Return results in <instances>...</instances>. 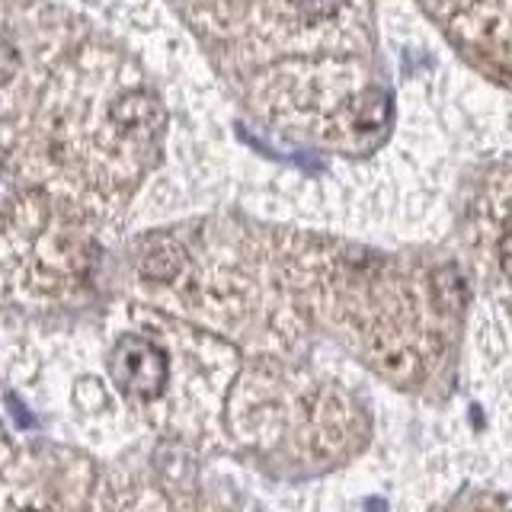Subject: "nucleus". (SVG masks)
I'll use <instances>...</instances> for the list:
<instances>
[{"mask_svg": "<svg viewBox=\"0 0 512 512\" xmlns=\"http://www.w3.org/2000/svg\"><path fill=\"white\" fill-rule=\"evenodd\" d=\"M170 375L167 352L144 336L128 333L109 352V378L112 384L135 400H154L164 394Z\"/></svg>", "mask_w": 512, "mask_h": 512, "instance_id": "1", "label": "nucleus"}, {"mask_svg": "<svg viewBox=\"0 0 512 512\" xmlns=\"http://www.w3.org/2000/svg\"><path fill=\"white\" fill-rule=\"evenodd\" d=\"M109 116L128 138H151L164 128V106H160L151 93H122L112 100Z\"/></svg>", "mask_w": 512, "mask_h": 512, "instance_id": "2", "label": "nucleus"}, {"mask_svg": "<svg viewBox=\"0 0 512 512\" xmlns=\"http://www.w3.org/2000/svg\"><path fill=\"white\" fill-rule=\"evenodd\" d=\"M343 4H346V0H295V7L304 16H311V20H324V16H333Z\"/></svg>", "mask_w": 512, "mask_h": 512, "instance_id": "3", "label": "nucleus"}, {"mask_svg": "<svg viewBox=\"0 0 512 512\" xmlns=\"http://www.w3.org/2000/svg\"><path fill=\"white\" fill-rule=\"evenodd\" d=\"M16 68H20V52L0 39V84H7V80L16 74Z\"/></svg>", "mask_w": 512, "mask_h": 512, "instance_id": "4", "label": "nucleus"}, {"mask_svg": "<svg viewBox=\"0 0 512 512\" xmlns=\"http://www.w3.org/2000/svg\"><path fill=\"white\" fill-rule=\"evenodd\" d=\"M500 263H503V272L512 279V234H506L500 244Z\"/></svg>", "mask_w": 512, "mask_h": 512, "instance_id": "5", "label": "nucleus"}]
</instances>
